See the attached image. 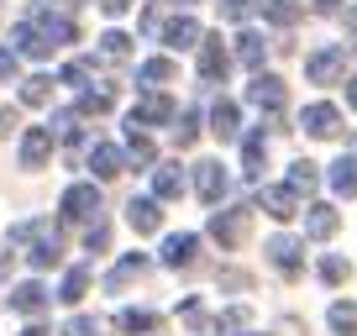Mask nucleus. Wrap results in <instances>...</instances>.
Wrapping results in <instances>:
<instances>
[{
    "label": "nucleus",
    "mask_w": 357,
    "mask_h": 336,
    "mask_svg": "<svg viewBox=\"0 0 357 336\" xmlns=\"http://www.w3.org/2000/svg\"><path fill=\"white\" fill-rule=\"evenodd\" d=\"M195 190H200L205 205H221V194L231 190V179H226V168L215 163V158H205V163H195Z\"/></svg>",
    "instance_id": "nucleus-7"
},
{
    "label": "nucleus",
    "mask_w": 357,
    "mask_h": 336,
    "mask_svg": "<svg viewBox=\"0 0 357 336\" xmlns=\"http://www.w3.org/2000/svg\"><path fill=\"white\" fill-rule=\"evenodd\" d=\"M174 137H178V147H195V137H200V111H178V126H174Z\"/></svg>",
    "instance_id": "nucleus-37"
},
{
    "label": "nucleus",
    "mask_w": 357,
    "mask_h": 336,
    "mask_svg": "<svg viewBox=\"0 0 357 336\" xmlns=\"http://www.w3.org/2000/svg\"><path fill=\"white\" fill-rule=\"evenodd\" d=\"M163 121H174V100L168 95H142V100L126 111V126H163Z\"/></svg>",
    "instance_id": "nucleus-6"
},
{
    "label": "nucleus",
    "mask_w": 357,
    "mask_h": 336,
    "mask_svg": "<svg viewBox=\"0 0 357 336\" xmlns=\"http://www.w3.org/2000/svg\"><path fill=\"white\" fill-rule=\"evenodd\" d=\"M331 190L347 194V200L357 194V158H336L331 163Z\"/></svg>",
    "instance_id": "nucleus-27"
},
{
    "label": "nucleus",
    "mask_w": 357,
    "mask_h": 336,
    "mask_svg": "<svg viewBox=\"0 0 357 336\" xmlns=\"http://www.w3.org/2000/svg\"><path fill=\"white\" fill-rule=\"evenodd\" d=\"M100 58L105 63H126V58H132V37L126 32H105L100 37Z\"/></svg>",
    "instance_id": "nucleus-32"
},
{
    "label": "nucleus",
    "mask_w": 357,
    "mask_h": 336,
    "mask_svg": "<svg viewBox=\"0 0 357 336\" xmlns=\"http://www.w3.org/2000/svg\"><path fill=\"white\" fill-rule=\"evenodd\" d=\"M11 43H16V58H47V53H53V43H47V37L37 32L32 22H22V26H16V32H11Z\"/></svg>",
    "instance_id": "nucleus-18"
},
{
    "label": "nucleus",
    "mask_w": 357,
    "mask_h": 336,
    "mask_svg": "<svg viewBox=\"0 0 357 336\" xmlns=\"http://www.w3.org/2000/svg\"><path fill=\"white\" fill-rule=\"evenodd\" d=\"M247 336H257V331H247Z\"/></svg>",
    "instance_id": "nucleus-55"
},
{
    "label": "nucleus",
    "mask_w": 357,
    "mask_h": 336,
    "mask_svg": "<svg viewBox=\"0 0 357 336\" xmlns=\"http://www.w3.org/2000/svg\"><path fill=\"white\" fill-rule=\"evenodd\" d=\"M211 132L221 137V142H236V132H242V116H236L231 100H215V105H211Z\"/></svg>",
    "instance_id": "nucleus-21"
},
{
    "label": "nucleus",
    "mask_w": 357,
    "mask_h": 336,
    "mask_svg": "<svg viewBox=\"0 0 357 336\" xmlns=\"http://www.w3.org/2000/svg\"><path fill=\"white\" fill-rule=\"evenodd\" d=\"M142 32H163V11H158V6H153V11H142Z\"/></svg>",
    "instance_id": "nucleus-47"
},
{
    "label": "nucleus",
    "mask_w": 357,
    "mask_h": 336,
    "mask_svg": "<svg viewBox=\"0 0 357 336\" xmlns=\"http://www.w3.org/2000/svg\"><path fill=\"white\" fill-rule=\"evenodd\" d=\"M95 6H100L105 16H126V11H132V0H95Z\"/></svg>",
    "instance_id": "nucleus-46"
},
{
    "label": "nucleus",
    "mask_w": 357,
    "mask_h": 336,
    "mask_svg": "<svg viewBox=\"0 0 357 336\" xmlns=\"http://www.w3.org/2000/svg\"><path fill=\"white\" fill-rule=\"evenodd\" d=\"M47 300H53V294H47L37 279H26V284H16V289H11V310H22V315H43Z\"/></svg>",
    "instance_id": "nucleus-16"
},
{
    "label": "nucleus",
    "mask_w": 357,
    "mask_h": 336,
    "mask_svg": "<svg viewBox=\"0 0 357 336\" xmlns=\"http://www.w3.org/2000/svg\"><path fill=\"white\" fill-rule=\"evenodd\" d=\"M263 158H268V142H263V132H252L242 142V174L247 179H263Z\"/></svg>",
    "instance_id": "nucleus-25"
},
{
    "label": "nucleus",
    "mask_w": 357,
    "mask_h": 336,
    "mask_svg": "<svg viewBox=\"0 0 357 336\" xmlns=\"http://www.w3.org/2000/svg\"><path fill=\"white\" fill-rule=\"evenodd\" d=\"M158 205H163L158 194H137V200L126 205V221H132L137 236H153L158 226H163V211H158Z\"/></svg>",
    "instance_id": "nucleus-8"
},
{
    "label": "nucleus",
    "mask_w": 357,
    "mask_h": 336,
    "mask_svg": "<svg viewBox=\"0 0 357 336\" xmlns=\"http://www.w3.org/2000/svg\"><path fill=\"white\" fill-rule=\"evenodd\" d=\"M0 16H6V6H0Z\"/></svg>",
    "instance_id": "nucleus-54"
},
{
    "label": "nucleus",
    "mask_w": 357,
    "mask_h": 336,
    "mask_svg": "<svg viewBox=\"0 0 357 336\" xmlns=\"http://www.w3.org/2000/svg\"><path fill=\"white\" fill-rule=\"evenodd\" d=\"M153 194L158 200H178V194H184V168L178 163H158L153 168Z\"/></svg>",
    "instance_id": "nucleus-19"
},
{
    "label": "nucleus",
    "mask_w": 357,
    "mask_h": 336,
    "mask_svg": "<svg viewBox=\"0 0 357 336\" xmlns=\"http://www.w3.org/2000/svg\"><path fill=\"white\" fill-rule=\"evenodd\" d=\"M153 326H158V315H153V310H121V315H116V331H126V336L153 331Z\"/></svg>",
    "instance_id": "nucleus-36"
},
{
    "label": "nucleus",
    "mask_w": 357,
    "mask_h": 336,
    "mask_svg": "<svg viewBox=\"0 0 357 336\" xmlns=\"http://www.w3.org/2000/svg\"><path fill=\"white\" fill-rule=\"evenodd\" d=\"M89 174H95V179H116V174H126V153L111 147V142H95V147H89Z\"/></svg>",
    "instance_id": "nucleus-15"
},
{
    "label": "nucleus",
    "mask_w": 357,
    "mask_h": 336,
    "mask_svg": "<svg viewBox=\"0 0 357 336\" xmlns=\"http://www.w3.org/2000/svg\"><path fill=\"white\" fill-rule=\"evenodd\" d=\"M257 11H263L273 26H294L300 22V6H294V0H257Z\"/></svg>",
    "instance_id": "nucleus-29"
},
{
    "label": "nucleus",
    "mask_w": 357,
    "mask_h": 336,
    "mask_svg": "<svg viewBox=\"0 0 357 336\" xmlns=\"http://www.w3.org/2000/svg\"><path fill=\"white\" fill-rule=\"evenodd\" d=\"M89 68H95L89 58H74V63H63V74H58V79H63L68 90H89Z\"/></svg>",
    "instance_id": "nucleus-38"
},
{
    "label": "nucleus",
    "mask_w": 357,
    "mask_h": 336,
    "mask_svg": "<svg viewBox=\"0 0 357 336\" xmlns=\"http://www.w3.org/2000/svg\"><path fill=\"white\" fill-rule=\"evenodd\" d=\"M58 336H100V331H95V321H89V315H74V321H68Z\"/></svg>",
    "instance_id": "nucleus-43"
},
{
    "label": "nucleus",
    "mask_w": 357,
    "mask_h": 336,
    "mask_svg": "<svg viewBox=\"0 0 357 336\" xmlns=\"http://www.w3.org/2000/svg\"><path fill=\"white\" fill-rule=\"evenodd\" d=\"M84 247H89V252H105V247H111V226H105V221H89Z\"/></svg>",
    "instance_id": "nucleus-39"
},
{
    "label": "nucleus",
    "mask_w": 357,
    "mask_h": 336,
    "mask_svg": "<svg viewBox=\"0 0 357 336\" xmlns=\"http://www.w3.org/2000/svg\"><path fill=\"white\" fill-rule=\"evenodd\" d=\"M142 273H147V258H142V252H132V258H121V268H116L111 279H105V289H121V284L142 279Z\"/></svg>",
    "instance_id": "nucleus-33"
},
{
    "label": "nucleus",
    "mask_w": 357,
    "mask_h": 336,
    "mask_svg": "<svg viewBox=\"0 0 357 336\" xmlns=\"http://www.w3.org/2000/svg\"><path fill=\"white\" fill-rule=\"evenodd\" d=\"M342 74H347V47L342 43L315 47V53L305 58V79H310V84H336Z\"/></svg>",
    "instance_id": "nucleus-3"
},
{
    "label": "nucleus",
    "mask_w": 357,
    "mask_h": 336,
    "mask_svg": "<svg viewBox=\"0 0 357 336\" xmlns=\"http://www.w3.org/2000/svg\"><path fill=\"white\" fill-rule=\"evenodd\" d=\"M326 321H331V331H342V336H357V305H352V300H336Z\"/></svg>",
    "instance_id": "nucleus-34"
},
{
    "label": "nucleus",
    "mask_w": 357,
    "mask_h": 336,
    "mask_svg": "<svg viewBox=\"0 0 357 336\" xmlns=\"http://www.w3.org/2000/svg\"><path fill=\"white\" fill-rule=\"evenodd\" d=\"M336 226H342V215H336V205L315 200L310 211H305V236H310V242H326V236H336Z\"/></svg>",
    "instance_id": "nucleus-14"
},
{
    "label": "nucleus",
    "mask_w": 357,
    "mask_h": 336,
    "mask_svg": "<svg viewBox=\"0 0 357 336\" xmlns=\"http://www.w3.org/2000/svg\"><path fill=\"white\" fill-rule=\"evenodd\" d=\"M200 22H190V16H174V22L163 26V43L168 47H200Z\"/></svg>",
    "instance_id": "nucleus-22"
},
{
    "label": "nucleus",
    "mask_w": 357,
    "mask_h": 336,
    "mask_svg": "<svg viewBox=\"0 0 357 336\" xmlns=\"http://www.w3.org/2000/svg\"><path fill=\"white\" fill-rule=\"evenodd\" d=\"M257 205H263L273 221H289L294 211H300V200H294V190L284 184V190H257Z\"/></svg>",
    "instance_id": "nucleus-20"
},
{
    "label": "nucleus",
    "mask_w": 357,
    "mask_h": 336,
    "mask_svg": "<svg viewBox=\"0 0 357 336\" xmlns=\"http://www.w3.org/2000/svg\"><path fill=\"white\" fill-rule=\"evenodd\" d=\"M84 294H89V268H68V273H63V289H58V300H63V305H79Z\"/></svg>",
    "instance_id": "nucleus-30"
},
{
    "label": "nucleus",
    "mask_w": 357,
    "mask_h": 336,
    "mask_svg": "<svg viewBox=\"0 0 357 336\" xmlns=\"http://www.w3.org/2000/svg\"><path fill=\"white\" fill-rule=\"evenodd\" d=\"M347 273H352V268H347V258H336V252H331V258H321V279L326 284H342Z\"/></svg>",
    "instance_id": "nucleus-41"
},
{
    "label": "nucleus",
    "mask_w": 357,
    "mask_h": 336,
    "mask_svg": "<svg viewBox=\"0 0 357 336\" xmlns=\"http://www.w3.org/2000/svg\"><path fill=\"white\" fill-rule=\"evenodd\" d=\"M247 100H252L257 111L279 116L284 100H289V90H284V79H279V74H252V84H247Z\"/></svg>",
    "instance_id": "nucleus-4"
},
{
    "label": "nucleus",
    "mask_w": 357,
    "mask_h": 336,
    "mask_svg": "<svg viewBox=\"0 0 357 336\" xmlns=\"http://www.w3.org/2000/svg\"><path fill=\"white\" fill-rule=\"evenodd\" d=\"M16 68H22L16 47H0V84H6V79H16Z\"/></svg>",
    "instance_id": "nucleus-45"
},
{
    "label": "nucleus",
    "mask_w": 357,
    "mask_h": 336,
    "mask_svg": "<svg viewBox=\"0 0 357 336\" xmlns=\"http://www.w3.org/2000/svg\"><path fill=\"white\" fill-rule=\"evenodd\" d=\"M263 252H268V263H273L279 273H300V263H305V242L300 236H273Z\"/></svg>",
    "instance_id": "nucleus-9"
},
{
    "label": "nucleus",
    "mask_w": 357,
    "mask_h": 336,
    "mask_svg": "<svg viewBox=\"0 0 357 336\" xmlns=\"http://www.w3.org/2000/svg\"><path fill=\"white\" fill-rule=\"evenodd\" d=\"M300 126L310 137H336V132H342V111H336V105H305Z\"/></svg>",
    "instance_id": "nucleus-13"
},
{
    "label": "nucleus",
    "mask_w": 357,
    "mask_h": 336,
    "mask_svg": "<svg viewBox=\"0 0 357 336\" xmlns=\"http://www.w3.org/2000/svg\"><path fill=\"white\" fill-rule=\"evenodd\" d=\"M247 231H252V205H231V211H215L211 215V236L221 247H242Z\"/></svg>",
    "instance_id": "nucleus-2"
},
{
    "label": "nucleus",
    "mask_w": 357,
    "mask_h": 336,
    "mask_svg": "<svg viewBox=\"0 0 357 336\" xmlns=\"http://www.w3.org/2000/svg\"><path fill=\"white\" fill-rule=\"evenodd\" d=\"M22 336H47V331H43V326H26V331H22Z\"/></svg>",
    "instance_id": "nucleus-51"
},
{
    "label": "nucleus",
    "mask_w": 357,
    "mask_h": 336,
    "mask_svg": "<svg viewBox=\"0 0 357 336\" xmlns=\"http://www.w3.org/2000/svg\"><path fill=\"white\" fill-rule=\"evenodd\" d=\"M126 163H142V168L158 163V153H153V142H147L142 126H126Z\"/></svg>",
    "instance_id": "nucleus-24"
},
{
    "label": "nucleus",
    "mask_w": 357,
    "mask_h": 336,
    "mask_svg": "<svg viewBox=\"0 0 357 336\" xmlns=\"http://www.w3.org/2000/svg\"><path fill=\"white\" fill-rule=\"evenodd\" d=\"M26 258H32V268H53V263L63 258V236H58L53 221H43V231L32 236V252H26Z\"/></svg>",
    "instance_id": "nucleus-10"
},
{
    "label": "nucleus",
    "mask_w": 357,
    "mask_h": 336,
    "mask_svg": "<svg viewBox=\"0 0 357 336\" xmlns=\"http://www.w3.org/2000/svg\"><path fill=\"white\" fill-rule=\"evenodd\" d=\"M53 153V126H26L22 137V168H43Z\"/></svg>",
    "instance_id": "nucleus-11"
},
{
    "label": "nucleus",
    "mask_w": 357,
    "mask_h": 336,
    "mask_svg": "<svg viewBox=\"0 0 357 336\" xmlns=\"http://www.w3.org/2000/svg\"><path fill=\"white\" fill-rule=\"evenodd\" d=\"M47 100H53V79H47V74L22 79V105H47Z\"/></svg>",
    "instance_id": "nucleus-31"
},
{
    "label": "nucleus",
    "mask_w": 357,
    "mask_h": 336,
    "mask_svg": "<svg viewBox=\"0 0 357 336\" xmlns=\"http://www.w3.org/2000/svg\"><path fill=\"white\" fill-rule=\"evenodd\" d=\"M178 68H174V58H147V63H137V84H168Z\"/></svg>",
    "instance_id": "nucleus-28"
},
{
    "label": "nucleus",
    "mask_w": 357,
    "mask_h": 336,
    "mask_svg": "<svg viewBox=\"0 0 357 336\" xmlns=\"http://www.w3.org/2000/svg\"><path fill=\"white\" fill-rule=\"evenodd\" d=\"M178 6H190V0H178Z\"/></svg>",
    "instance_id": "nucleus-53"
},
{
    "label": "nucleus",
    "mask_w": 357,
    "mask_h": 336,
    "mask_svg": "<svg viewBox=\"0 0 357 336\" xmlns=\"http://www.w3.org/2000/svg\"><path fill=\"white\" fill-rule=\"evenodd\" d=\"M32 26H37V32H43L53 47H63V43H79V26L68 22L63 11H53V6H37V11H32Z\"/></svg>",
    "instance_id": "nucleus-5"
},
{
    "label": "nucleus",
    "mask_w": 357,
    "mask_h": 336,
    "mask_svg": "<svg viewBox=\"0 0 357 336\" xmlns=\"http://www.w3.org/2000/svg\"><path fill=\"white\" fill-rule=\"evenodd\" d=\"M231 58H226L221 37H200V79H226Z\"/></svg>",
    "instance_id": "nucleus-17"
},
{
    "label": "nucleus",
    "mask_w": 357,
    "mask_h": 336,
    "mask_svg": "<svg viewBox=\"0 0 357 336\" xmlns=\"http://www.w3.org/2000/svg\"><path fill=\"white\" fill-rule=\"evenodd\" d=\"M58 211H63V221H74V226L100 221V190H95V184H68L63 200H58Z\"/></svg>",
    "instance_id": "nucleus-1"
},
{
    "label": "nucleus",
    "mask_w": 357,
    "mask_h": 336,
    "mask_svg": "<svg viewBox=\"0 0 357 336\" xmlns=\"http://www.w3.org/2000/svg\"><path fill=\"white\" fill-rule=\"evenodd\" d=\"M111 105H116V90L105 84V90H79V105H74V111H79V116H105Z\"/></svg>",
    "instance_id": "nucleus-26"
},
{
    "label": "nucleus",
    "mask_w": 357,
    "mask_h": 336,
    "mask_svg": "<svg viewBox=\"0 0 357 336\" xmlns=\"http://www.w3.org/2000/svg\"><path fill=\"white\" fill-rule=\"evenodd\" d=\"M263 58H268V43H263L257 32H242V37H236V63H242V68L263 74Z\"/></svg>",
    "instance_id": "nucleus-23"
},
{
    "label": "nucleus",
    "mask_w": 357,
    "mask_h": 336,
    "mask_svg": "<svg viewBox=\"0 0 357 336\" xmlns=\"http://www.w3.org/2000/svg\"><path fill=\"white\" fill-rule=\"evenodd\" d=\"M315 184H321V174H315V163H310V158H300V163L289 168V190H294V194H310Z\"/></svg>",
    "instance_id": "nucleus-35"
},
{
    "label": "nucleus",
    "mask_w": 357,
    "mask_h": 336,
    "mask_svg": "<svg viewBox=\"0 0 357 336\" xmlns=\"http://www.w3.org/2000/svg\"><path fill=\"white\" fill-rule=\"evenodd\" d=\"M195 258H200V236L195 231H178L163 242V263L168 268H195Z\"/></svg>",
    "instance_id": "nucleus-12"
},
{
    "label": "nucleus",
    "mask_w": 357,
    "mask_h": 336,
    "mask_svg": "<svg viewBox=\"0 0 357 336\" xmlns=\"http://www.w3.org/2000/svg\"><path fill=\"white\" fill-rule=\"evenodd\" d=\"M211 326H215V331H242V326H247V305H236V310H221Z\"/></svg>",
    "instance_id": "nucleus-40"
},
{
    "label": "nucleus",
    "mask_w": 357,
    "mask_h": 336,
    "mask_svg": "<svg viewBox=\"0 0 357 336\" xmlns=\"http://www.w3.org/2000/svg\"><path fill=\"white\" fill-rule=\"evenodd\" d=\"M215 6H221V16H226V22H242V16L252 11V0H215Z\"/></svg>",
    "instance_id": "nucleus-44"
},
{
    "label": "nucleus",
    "mask_w": 357,
    "mask_h": 336,
    "mask_svg": "<svg viewBox=\"0 0 357 336\" xmlns=\"http://www.w3.org/2000/svg\"><path fill=\"white\" fill-rule=\"evenodd\" d=\"M11 126H16V111H11V105H0V137L11 132Z\"/></svg>",
    "instance_id": "nucleus-48"
},
{
    "label": "nucleus",
    "mask_w": 357,
    "mask_h": 336,
    "mask_svg": "<svg viewBox=\"0 0 357 336\" xmlns=\"http://www.w3.org/2000/svg\"><path fill=\"white\" fill-rule=\"evenodd\" d=\"M47 6H63V11H68V6H79V0H47Z\"/></svg>",
    "instance_id": "nucleus-52"
},
{
    "label": "nucleus",
    "mask_w": 357,
    "mask_h": 336,
    "mask_svg": "<svg viewBox=\"0 0 357 336\" xmlns=\"http://www.w3.org/2000/svg\"><path fill=\"white\" fill-rule=\"evenodd\" d=\"M347 105H352V111H357V74L347 79Z\"/></svg>",
    "instance_id": "nucleus-49"
},
{
    "label": "nucleus",
    "mask_w": 357,
    "mask_h": 336,
    "mask_svg": "<svg viewBox=\"0 0 357 336\" xmlns=\"http://www.w3.org/2000/svg\"><path fill=\"white\" fill-rule=\"evenodd\" d=\"M336 6H342V0H315V11H326V16H331Z\"/></svg>",
    "instance_id": "nucleus-50"
},
{
    "label": "nucleus",
    "mask_w": 357,
    "mask_h": 336,
    "mask_svg": "<svg viewBox=\"0 0 357 336\" xmlns=\"http://www.w3.org/2000/svg\"><path fill=\"white\" fill-rule=\"evenodd\" d=\"M178 315H184V326H195V331H205V326H211V321H205V305H200V300H184V305H178Z\"/></svg>",
    "instance_id": "nucleus-42"
}]
</instances>
